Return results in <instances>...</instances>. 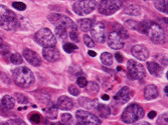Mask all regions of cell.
I'll return each instance as SVG.
<instances>
[{
    "label": "cell",
    "instance_id": "obj_1",
    "mask_svg": "<svg viewBox=\"0 0 168 125\" xmlns=\"http://www.w3.org/2000/svg\"><path fill=\"white\" fill-rule=\"evenodd\" d=\"M49 20L54 24L55 27H64L69 31V37L75 42L79 41L78 36V28H76V23L71 20V18L66 17L65 15L57 13H52L49 15Z\"/></svg>",
    "mask_w": 168,
    "mask_h": 125
},
{
    "label": "cell",
    "instance_id": "obj_2",
    "mask_svg": "<svg viewBox=\"0 0 168 125\" xmlns=\"http://www.w3.org/2000/svg\"><path fill=\"white\" fill-rule=\"evenodd\" d=\"M13 80L19 87L28 88L34 82V75L32 71L25 66L17 67L12 71Z\"/></svg>",
    "mask_w": 168,
    "mask_h": 125
},
{
    "label": "cell",
    "instance_id": "obj_3",
    "mask_svg": "<svg viewBox=\"0 0 168 125\" xmlns=\"http://www.w3.org/2000/svg\"><path fill=\"white\" fill-rule=\"evenodd\" d=\"M0 25L5 30H14L18 26L15 13L0 4Z\"/></svg>",
    "mask_w": 168,
    "mask_h": 125
},
{
    "label": "cell",
    "instance_id": "obj_4",
    "mask_svg": "<svg viewBox=\"0 0 168 125\" xmlns=\"http://www.w3.org/2000/svg\"><path fill=\"white\" fill-rule=\"evenodd\" d=\"M144 116V110L138 104H131L124 110L122 120L127 124H132Z\"/></svg>",
    "mask_w": 168,
    "mask_h": 125
},
{
    "label": "cell",
    "instance_id": "obj_5",
    "mask_svg": "<svg viewBox=\"0 0 168 125\" xmlns=\"http://www.w3.org/2000/svg\"><path fill=\"white\" fill-rule=\"evenodd\" d=\"M35 41L42 47H50L56 44L55 34L49 28H42L35 33Z\"/></svg>",
    "mask_w": 168,
    "mask_h": 125
},
{
    "label": "cell",
    "instance_id": "obj_6",
    "mask_svg": "<svg viewBox=\"0 0 168 125\" xmlns=\"http://www.w3.org/2000/svg\"><path fill=\"white\" fill-rule=\"evenodd\" d=\"M122 0H102L98 6V10L104 15H112L122 7Z\"/></svg>",
    "mask_w": 168,
    "mask_h": 125
},
{
    "label": "cell",
    "instance_id": "obj_7",
    "mask_svg": "<svg viewBox=\"0 0 168 125\" xmlns=\"http://www.w3.org/2000/svg\"><path fill=\"white\" fill-rule=\"evenodd\" d=\"M127 74L132 80H141L145 77L146 71L142 64L134 60H129L127 64Z\"/></svg>",
    "mask_w": 168,
    "mask_h": 125
},
{
    "label": "cell",
    "instance_id": "obj_8",
    "mask_svg": "<svg viewBox=\"0 0 168 125\" xmlns=\"http://www.w3.org/2000/svg\"><path fill=\"white\" fill-rule=\"evenodd\" d=\"M96 6H97V3L95 0H79L73 5V9L76 14L80 16H85L92 13Z\"/></svg>",
    "mask_w": 168,
    "mask_h": 125
},
{
    "label": "cell",
    "instance_id": "obj_9",
    "mask_svg": "<svg viewBox=\"0 0 168 125\" xmlns=\"http://www.w3.org/2000/svg\"><path fill=\"white\" fill-rule=\"evenodd\" d=\"M76 117L78 120V124L81 125H98L102 123L100 118H98L96 115L88 111H84V110L76 111Z\"/></svg>",
    "mask_w": 168,
    "mask_h": 125
},
{
    "label": "cell",
    "instance_id": "obj_10",
    "mask_svg": "<svg viewBox=\"0 0 168 125\" xmlns=\"http://www.w3.org/2000/svg\"><path fill=\"white\" fill-rule=\"evenodd\" d=\"M147 35H149L150 39L156 43V44H162L165 41V33L160 25L156 23H151V25L148 28Z\"/></svg>",
    "mask_w": 168,
    "mask_h": 125
},
{
    "label": "cell",
    "instance_id": "obj_11",
    "mask_svg": "<svg viewBox=\"0 0 168 125\" xmlns=\"http://www.w3.org/2000/svg\"><path fill=\"white\" fill-rule=\"evenodd\" d=\"M91 34L94 38L95 41L99 43H104L106 39V34H105V25L102 22H96L91 27Z\"/></svg>",
    "mask_w": 168,
    "mask_h": 125
},
{
    "label": "cell",
    "instance_id": "obj_12",
    "mask_svg": "<svg viewBox=\"0 0 168 125\" xmlns=\"http://www.w3.org/2000/svg\"><path fill=\"white\" fill-rule=\"evenodd\" d=\"M108 45L112 49H121L124 47V38L117 31L113 30L108 36Z\"/></svg>",
    "mask_w": 168,
    "mask_h": 125
},
{
    "label": "cell",
    "instance_id": "obj_13",
    "mask_svg": "<svg viewBox=\"0 0 168 125\" xmlns=\"http://www.w3.org/2000/svg\"><path fill=\"white\" fill-rule=\"evenodd\" d=\"M42 56L45 57V59L49 62H55L60 59V51L57 50V48L55 46L50 47H44L42 50Z\"/></svg>",
    "mask_w": 168,
    "mask_h": 125
},
{
    "label": "cell",
    "instance_id": "obj_14",
    "mask_svg": "<svg viewBox=\"0 0 168 125\" xmlns=\"http://www.w3.org/2000/svg\"><path fill=\"white\" fill-rule=\"evenodd\" d=\"M132 54L135 58L145 61L149 57V51H148V49L144 45L138 44L132 48Z\"/></svg>",
    "mask_w": 168,
    "mask_h": 125
},
{
    "label": "cell",
    "instance_id": "obj_15",
    "mask_svg": "<svg viewBox=\"0 0 168 125\" xmlns=\"http://www.w3.org/2000/svg\"><path fill=\"white\" fill-rule=\"evenodd\" d=\"M23 57L26 59L27 62H29V63L33 66H39L41 64V59L39 58V56L34 52L33 50H30V49H24L23 50Z\"/></svg>",
    "mask_w": 168,
    "mask_h": 125
},
{
    "label": "cell",
    "instance_id": "obj_16",
    "mask_svg": "<svg viewBox=\"0 0 168 125\" xmlns=\"http://www.w3.org/2000/svg\"><path fill=\"white\" fill-rule=\"evenodd\" d=\"M130 97H131L130 89H129V87H127V86H124L123 88H121L118 91V93L115 95L114 98L119 103L125 104L126 102H128L129 100H130Z\"/></svg>",
    "mask_w": 168,
    "mask_h": 125
},
{
    "label": "cell",
    "instance_id": "obj_17",
    "mask_svg": "<svg viewBox=\"0 0 168 125\" xmlns=\"http://www.w3.org/2000/svg\"><path fill=\"white\" fill-rule=\"evenodd\" d=\"M158 89L155 85L149 84L144 88V97L147 100H153L158 97Z\"/></svg>",
    "mask_w": 168,
    "mask_h": 125
},
{
    "label": "cell",
    "instance_id": "obj_18",
    "mask_svg": "<svg viewBox=\"0 0 168 125\" xmlns=\"http://www.w3.org/2000/svg\"><path fill=\"white\" fill-rule=\"evenodd\" d=\"M57 107L62 110H71L74 107L73 100L69 98L68 96H60L57 100Z\"/></svg>",
    "mask_w": 168,
    "mask_h": 125
},
{
    "label": "cell",
    "instance_id": "obj_19",
    "mask_svg": "<svg viewBox=\"0 0 168 125\" xmlns=\"http://www.w3.org/2000/svg\"><path fill=\"white\" fill-rule=\"evenodd\" d=\"M95 23L94 19H91V18H85V19H80L78 21V25L80 27V29L84 32H87L91 29V27Z\"/></svg>",
    "mask_w": 168,
    "mask_h": 125
},
{
    "label": "cell",
    "instance_id": "obj_20",
    "mask_svg": "<svg viewBox=\"0 0 168 125\" xmlns=\"http://www.w3.org/2000/svg\"><path fill=\"white\" fill-rule=\"evenodd\" d=\"M147 68L149 70V72L154 76H159L161 73H162V67L156 63V62H148L147 63Z\"/></svg>",
    "mask_w": 168,
    "mask_h": 125
},
{
    "label": "cell",
    "instance_id": "obj_21",
    "mask_svg": "<svg viewBox=\"0 0 168 125\" xmlns=\"http://www.w3.org/2000/svg\"><path fill=\"white\" fill-rule=\"evenodd\" d=\"M79 104L81 106L85 107L86 109H94L96 108L95 105H97V100H93V99H89L86 97H81L79 99Z\"/></svg>",
    "mask_w": 168,
    "mask_h": 125
},
{
    "label": "cell",
    "instance_id": "obj_22",
    "mask_svg": "<svg viewBox=\"0 0 168 125\" xmlns=\"http://www.w3.org/2000/svg\"><path fill=\"white\" fill-rule=\"evenodd\" d=\"M45 111L46 116L50 119H55L56 116H57V107L51 102H50L46 105L45 108Z\"/></svg>",
    "mask_w": 168,
    "mask_h": 125
},
{
    "label": "cell",
    "instance_id": "obj_23",
    "mask_svg": "<svg viewBox=\"0 0 168 125\" xmlns=\"http://www.w3.org/2000/svg\"><path fill=\"white\" fill-rule=\"evenodd\" d=\"M124 12L131 16H139V15H141L142 10H141V8L137 5H129L125 8Z\"/></svg>",
    "mask_w": 168,
    "mask_h": 125
},
{
    "label": "cell",
    "instance_id": "obj_24",
    "mask_svg": "<svg viewBox=\"0 0 168 125\" xmlns=\"http://www.w3.org/2000/svg\"><path fill=\"white\" fill-rule=\"evenodd\" d=\"M1 103H2V106L7 110H11L14 107V99L9 95L3 96Z\"/></svg>",
    "mask_w": 168,
    "mask_h": 125
},
{
    "label": "cell",
    "instance_id": "obj_25",
    "mask_svg": "<svg viewBox=\"0 0 168 125\" xmlns=\"http://www.w3.org/2000/svg\"><path fill=\"white\" fill-rule=\"evenodd\" d=\"M97 110L100 114L101 117L103 118H108L110 116V114H111V110H110L109 106L105 104H99L97 106Z\"/></svg>",
    "mask_w": 168,
    "mask_h": 125
},
{
    "label": "cell",
    "instance_id": "obj_26",
    "mask_svg": "<svg viewBox=\"0 0 168 125\" xmlns=\"http://www.w3.org/2000/svg\"><path fill=\"white\" fill-rule=\"evenodd\" d=\"M55 34L62 41H66L69 39V31L64 27H55Z\"/></svg>",
    "mask_w": 168,
    "mask_h": 125
},
{
    "label": "cell",
    "instance_id": "obj_27",
    "mask_svg": "<svg viewBox=\"0 0 168 125\" xmlns=\"http://www.w3.org/2000/svg\"><path fill=\"white\" fill-rule=\"evenodd\" d=\"M154 6L158 11L167 13V1L165 0H154Z\"/></svg>",
    "mask_w": 168,
    "mask_h": 125
},
{
    "label": "cell",
    "instance_id": "obj_28",
    "mask_svg": "<svg viewBox=\"0 0 168 125\" xmlns=\"http://www.w3.org/2000/svg\"><path fill=\"white\" fill-rule=\"evenodd\" d=\"M101 61L106 66H110L113 64V56L109 52H104L101 54Z\"/></svg>",
    "mask_w": 168,
    "mask_h": 125
},
{
    "label": "cell",
    "instance_id": "obj_29",
    "mask_svg": "<svg viewBox=\"0 0 168 125\" xmlns=\"http://www.w3.org/2000/svg\"><path fill=\"white\" fill-rule=\"evenodd\" d=\"M151 21L149 20H144L141 23L138 24V28L137 30H139V32L143 33V34H147V31H148V28L151 25Z\"/></svg>",
    "mask_w": 168,
    "mask_h": 125
},
{
    "label": "cell",
    "instance_id": "obj_30",
    "mask_svg": "<svg viewBox=\"0 0 168 125\" xmlns=\"http://www.w3.org/2000/svg\"><path fill=\"white\" fill-rule=\"evenodd\" d=\"M114 30L117 31L119 34L124 38V39L128 37V33L126 31V28H125L124 26H122V25H120V24H116V25H114Z\"/></svg>",
    "mask_w": 168,
    "mask_h": 125
},
{
    "label": "cell",
    "instance_id": "obj_31",
    "mask_svg": "<svg viewBox=\"0 0 168 125\" xmlns=\"http://www.w3.org/2000/svg\"><path fill=\"white\" fill-rule=\"evenodd\" d=\"M10 61L15 65H20V64H22L23 59H22L21 55L19 53H13L10 56Z\"/></svg>",
    "mask_w": 168,
    "mask_h": 125
},
{
    "label": "cell",
    "instance_id": "obj_32",
    "mask_svg": "<svg viewBox=\"0 0 168 125\" xmlns=\"http://www.w3.org/2000/svg\"><path fill=\"white\" fill-rule=\"evenodd\" d=\"M64 50L66 52V53H73L74 51L78 50V46L74 43H65L64 44Z\"/></svg>",
    "mask_w": 168,
    "mask_h": 125
},
{
    "label": "cell",
    "instance_id": "obj_33",
    "mask_svg": "<svg viewBox=\"0 0 168 125\" xmlns=\"http://www.w3.org/2000/svg\"><path fill=\"white\" fill-rule=\"evenodd\" d=\"M88 86V91H89V93L91 94H97L98 93V91H99V86L98 84L94 82V81H92V82H90L87 84Z\"/></svg>",
    "mask_w": 168,
    "mask_h": 125
},
{
    "label": "cell",
    "instance_id": "obj_34",
    "mask_svg": "<svg viewBox=\"0 0 168 125\" xmlns=\"http://www.w3.org/2000/svg\"><path fill=\"white\" fill-rule=\"evenodd\" d=\"M14 97H15L16 101L19 103V104H25L28 102V98L24 94H21V93H15L14 94Z\"/></svg>",
    "mask_w": 168,
    "mask_h": 125
},
{
    "label": "cell",
    "instance_id": "obj_35",
    "mask_svg": "<svg viewBox=\"0 0 168 125\" xmlns=\"http://www.w3.org/2000/svg\"><path fill=\"white\" fill-rule=\"evenodd\" d=\"M138 22L135 21L134 19H129L125 22V28H129V29H137L138 28Z\"/></svg>",
    "mask_w": 168,
    "mask_h": 125
},
{
    "label": "cell",
    "instance_id": "obj_36",
    "mask_svg": "<svg viewBox=\"0 0 168 125\" xmlns=\"http://www.w3.org/2000/svg\"><path fill=\"white\" fill-rule=\"evenodd\" d=\"M9 52V46L3 41V39L0 37V53L1 54H7Z\"/></svg>",
    "mask_w": 168,
    "mask_h": 125
},
{
    "label": "cell",
    "instance_id": "obj_37",
    "mask_svg": "<svg viewBox=\"0 0 168 125\" xmlns=\"http://www.w3.org/2000/svg\"><path fill=\"white\" fill-rule=\"evenodd\" d=\"M28 119H29L32 123H35V124L37 123L38 124L40 122V115L37 112H32V113H30L29 116H28Z\"/></svg>",
    "mask_w": 168,
    "mask_h": 125
},
{
    "label": "cell",
    "instance_id": "obj_38",
    "mask_svg": "<svg viewBox=\"0 0 168 125\" xmlns=\"http://www.w3.org/2000/svg\"><path fill=\"white\" fill-rule=\"evenodd\" d=\"M61 122L64 124H71L73 122V117L69 113H65L61 115Z\"/></svg>",
    "mask_w": 168,
    "mask_h": 125
},
{
    "label": "cell",
    "instance_id": "obj_39",
    "mask_svg": "<svg viewBox=\"0 0 168 125\" xmlns=\"http://www.w3.org/2000/svg\"><path fill=\"white\" fill-rule=\"evenodd\" d=\"M6 125H24L25 122L22 119H10L7 122H5Z\"/></svg>",
    "mask_w": 168,
    "mask_h": 125
},
{
    "label": "cell",
    "instance_id": "obj_40",
    "mask_svg": "<svg viewBox=\"0 0 168 125\" xmlns=\"http://www.w3.org/2000/svg\"><path fill=\"white\" fill-rule=\"evenodd\" d=\"M12 6L16 9V10H19V11H23L26 9V5L24 3L22 2H13L12 3Z\"/></svg>",
    "mask_w": 168,
    "mask_h": 125
},
{
    "label": "cell",
    "instance_id": "obj_41",
    "mask_svg": "<svg viewBox=\"0 0 168 125\" xmlns=\"http://www.w3.org/2000/svg\"><path fill=\"white\" fill-rule=\"evenodd\" d=\"M84 42H85V44L87 45L88 47H90V48H92V47L95 46L94 40H93L89 35H85V36H84Z\"/></svg>",
    "mask_w": 168,
    "mask_h": 125
},
{
    "label": "cell",
    "instance_id": "obj_42",
    "mask_svg": "<svg viewBox=\"0 0 168 125\" xmlns=\"http://www.w3.org/2000/svg\"><path fill=\"white\" fill-rule=\"evenodd\" d=\"M76 83H78V85L80 86V87H86L88 84V80L86 79V77H84V76H81V77L78 78V80H76Z\"/></svg>",
    "mask_w": 168,
    "mask_h": 125
},
{
    "label": "cell",
    "instance_id": "obj_43",
    "mask_svg": "<svg viewBox=\"0 0 168 125\" xmlns=\"http://www.w3.org/2000/svg\"><path fill=\"white\" fill-rule=\"evenodd\" d=\"M69 92L71 94V95H74V96H78L80 94L81 91L79 90V88L76 87V85H70V87H69Z\"/></svg>",
    "mask_w": 168,
    "mask_h": 125
},
{
    "label": "cell",
    "instance_id": "obj_44",
    "mask_svg": "<svg viewBox=\"0 0 168 125\" xmlns=\"http://www.w3.org/2000/svg\"><path fill=\"white\" fill-rule=\"evenodd\" d=\"M115 57H116V59H117V61L118 62H120V63H122V62L124 61V59H123V56L120 54V53H116V55H115Z\"/></svg>",
    "mask_w": 168,
    "mask_h": 125
},
{
    "label": "cell",
    "instance_id": "obj_45",
    "mask_svg": "<svg viewBox=\"0 0 168 125\" xmlns=\"http://www.w3.org/2000/svg\"><path fill=\"white\" fill-rule=\"evenodd\" d=\"M155 116H156V112L155 111H150L149 113H148V117H149L150 119L155 118Z\"/></svg>",
    "mask_w": 168,
    "mask_h": 125
},
{
    "label": "cell",
    "instance_id": "obj_46",
    "mask_svg": "<svg viewBox=\"0 0 168 125\" xmlns=\"http://www.w3.org/2000/svg\"><path fill=\"white\" fill-rule=\"evenodd\" d=\"M89 55H90V56H92V57H95L96 55H97V53H96L95 51H92V50H91V51H89Z\"/></svg>",
    "mask_w": 168,
    "mask_h": 125
},
{
    "label": "cell",
    "instance_id": "obj_47",
    "mask_svg": "<svg viewBox=\"0 0 168 125\" xmlns=\"http://www.w3.org/2000/svg\"><path fill=\"white\" fill-rule=\"evenodd\" d=\"M102 98H103L104 100H109V98H110V97H109L108 95H106V94H105V95H103V97H102Z\"/></svg>",
    "mask_w": 168,
    "mask_h": 125
},
{
    "label": "cell",
    "instance_id": "obj_48",
    "mask_svg": "<svg viewBox=\"0 0 168 125\" xmlns=\"http://www.w3.org/2000/svg\"><path fill=\"white\" fill-rule=\"evenodd\" d=\"M164 92L166 93V95L168 94V86H167V85H166V87L164 88Z\"/></svg>",
    "mask_w": 168,
    "mask_h": 125
},
{
    "label": "cell",
    "instance_id": "obj_49",
    "mask_svg": "<svg viewBox=\"0 0 168 125\" xmlns=\"http://www.w3.org/2000/svg\"><path fill=\"white\" fill-rule=\"evenodd\" d=\"M145 1H148V0H145Z\"/></svg>",
    "mask_w": 168,
    "mask_h": 125
}]
</instances>
